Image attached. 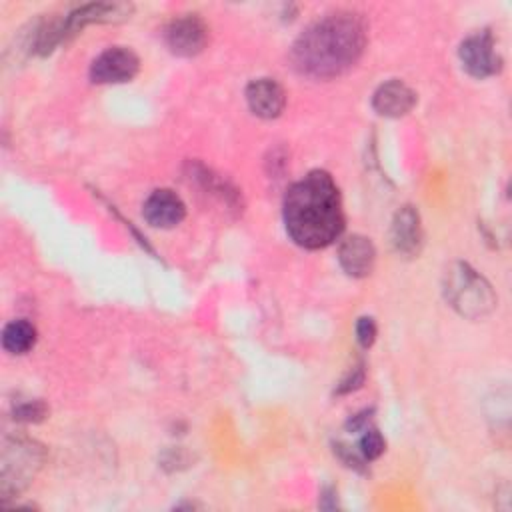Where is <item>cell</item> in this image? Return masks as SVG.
<instances>
[{
    "label": "cell",
    "mask_w": 512,
    "mask_h": 512,
    "mask_svg": "<svg viewBox=\"0 0 512 512\" xmlns=\"http://www.w3.org/2000/svg\"><path fill=\"white\" fill-rule=\"evenodd\" d=\"M44 460L46 450L42 444L30 438H6L0 468L2 498H12L20 494L34 480Z\"/></svg>",
    "instance_id": "4"
},
{
    "label": "cell",
    "mask_w": 512,
    "mask_h": 512,
    "mask_svg": "<svg viewBox=\"0 0 512 512\" xmlns=\"http://www.w3.org/2000/svg\"><path fill=\"white\" fill-rule=\"evenodd\" d=\"M386 450V440L382 438V434L376 428L366 426L362 430L360 442H358V452L362 454L364 460H376L378 456H382V452Z\"/></svg>",
    "instance_id": "14"
},
{
    "label": "cell",
    "mask_w": 512,
    "mask_h": 512,
    "mask_svg": "<svg viewBox=\"0 0 512 512\" xmlns=\"http://www.w3.org/2000/svg\"><path fill=\"white\" fill-rule=\"evenodd\" d=\"M282 218L288 236L302 248L330 246L344 232L340 190L326 170H312L284 194Z\"/></svg>",
    "instance_id": "1"
},
{
    "label": "cell",
    "mask_w": 512,
    "mask_h": 512,
    "mask_svg": "<svg viewBox=\"0 0 512 512\" xmlns=\"http://www.w3.org/2000/svg\"><path fill=\"white\" fill-rule=\"evenodd\" d=\"M376 334H378V330H376L374 318H370V316L358 318V322H356V340L362 348H370L376 340Z\"/></svg>",
    "instance_id": "16"
},
{
    "label": "cell",
    "mask_w": 512,
    "mask_h": 512,
    "mask_svg": "<svg viewBox=\"0 0 512 512\" xmlns=\"http://www.w3.org/2000/svg\"><path fill=\"white\" fill-rule=\"evenodd\" d=\"M140 70V58L126 46H110L90 64V80L94 84L130 82Z\"/></svg>",
    "instance_id": "6"
},
{
    "label": "cell",
    "mask_w": 512,
    "mask_h": 512,
    "mask_svg": "<svg viewBox=\"0 0 512 512\" xmlns=\"http://www.w3.org/2000/svg\"><path fill=\"white\" fill-rule=\"evenodd\" d=\"M248 108L260 118H276L286 106V92L274 78H256L246 86Z\"/></svg>",
    "instance_id": "10"
},
{
    "label": "cell",
    "mask_w": 512,
    "mask_h": 512,
    "mask_svg": "<svg viewBox=\"0 0 512 512\" xmlns=\"http://www.w3.org/2000/svg\"><path fill=\"white\" fill-rule=\"evenodd\" d=\"M464 70L474 78H488L500 72L502 58L496 52L494 36L488 30L470 34L458 48Z\"/></svg>",
    "instance_id": "5"
},
{
    "label": "cell",
    "mask_w": 512,
    "mask_h": 512,
    "mask_svg": "<svg viewBox=\"0 0 512 512\" xmlns=\"http://www.w3.org/2000/svg\"><path fill=\"white\" fill-rule=\"evenodd\" d=\"M444 298L464 318L480 320L496 308L490 282L466 262H454L444 274Z\"/></svg>",
    "instance_id": "3"
},
{
    "label": "cell",
    "mask_w": 512,
    "mask_h": 512,
    "mask_svg": "<svg viewBox=\"0 0 512 512\" xmlns=\"http://www.w3.org/2000/svg\"><path fill=\"white\" fill-rule=\"evenodd\" d=\"M364 382V364H358L356 368H352V372L340 382L338 386V394H346V392H352L356 388H360Z\"/></svg>",
    "instance_id": "17"
},
{
    "label": "cell",
    "mask_w": 512,
    "mask_h": 512,
    "mask_svg": "<svg viewBox=\"0 0 512 512\" xmlns=\"http://www.w3.org/2000/svg\"><path fill=\"white\" fill-rule=\"evenodd\" d=\"M38 338L36 326L26 318L12 320L2 330V346L10 354H26L34 348Z\"/></svg>",
    "instance_id": "13"
},
{
    "label": "cell",
    "mask_w": 512,
    "mask_h": 512,
    "mask_svg": "<svg viewBox=\"0 0 512 512\" xmlns=\"http://www.w3.org/2000/svg\"><path fill=\"white\" fill-rule=\"evenodd\" d=\"M416 104V92L402 80H388L372 94V108L386 118H400Z\"/></svg>",
    "instance_id": "12"
},
{
    "label": "cell",
    "mask_w": 512,
    "mask_h": 512,
    "mask_svg": "<svg viewBox=\"0 0 512 512\" xmlns=\"http://www.w3.org/2000/svg\"><path fill=\"white\" fill-rule=\"evenodd\" d=\"M366 46V26L352 12H334L310 24L292 44L294 68L310 78L326 80L356 64Z\"/></svg>",
    "instance_id": "2"
},
{
    "label": "cell",
    "mask_w": 512,
    "mask_h": 512,
    "mask_svg": "<svg viewBox=\"0 0 512 512\" xmlns=\"http://www.w3.org/2000/svg\"><path fill=\"white\" fill-rule=\"evenodd\" d=\"M338 262L348 276L364 278L374 268L376 248L370 242V238L362 234H352L346 240H342L338 248Z\"/></svg>",
    "instance_id": "11"
},
{
    "label": "cell",
    "mask_w": 512,
    "mask_h": 512,
    "mask_svg": "<svg viewBox=\"0 0 512 512\" xmlns=\"http://www.w3.org/2000/svg\"><path fill=\"white\" fill-rule=\"evenodd\" d=\"M46 414L48 408L42 400H28L14 408V418L20 422H40L42 418H46Z\"/></svg>",
    "instance_id": "15"
},
{
    "label": "cell",
    "mask_w": 512,
    "mask_h": 512,
    "mask_svg": "<svg viewBox=\"0 0 512 512\" xmlns=\"http://www.w3.org/2000/svg\"><path fill=\"white\" fill-rule=\"evenodd\" d=\"M164 42L176 56H196L208 44V26L198 14H184L168 22Z\"/></svg>",
    "instance_id": "7"
},
{
    "label": "cell",
    "mask_w": 512,
    "mask_h": 512,
    "mask_svg": "<svg viewBox=\"0 0 512 512\" xmlns=\"http://www.w3.org/2000/svg\"><path fill=\"white\" fill-rule=\"evenodd\" d=\"M142 216L154 228H172L184 220L186 204L174 190L158 188L144 200Z\"/></svg>",
    "instance_id": "8"
},
{
    "label": "cell",
    "mask_w": 512,
    "mask_h": 512,
    "mask_svg": "<svg viewBox=\"0 0 512 512\" xmlns=\"http://www.w3.org/2000/svg\"><path fill=\"white\" fill-rule=\"evenodd\" d=\"M422 222H420V214L414 206L406 204L402 206L394 218H392V226H390V240L392 246L398 254L402 256H416L422 248Z\"/></svg>",
    "instance_id": "9"
}]
</instances>
